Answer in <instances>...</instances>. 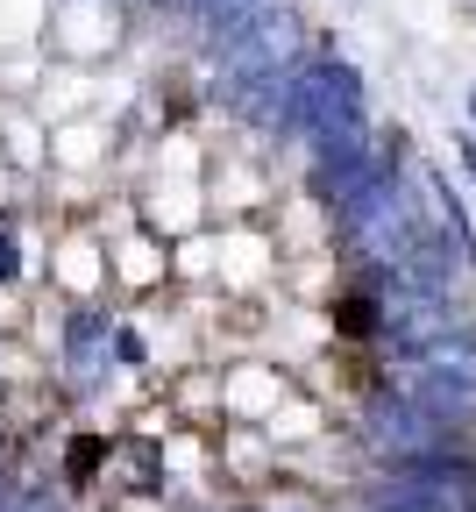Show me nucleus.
Instances as JSON below:
<instances>
[{"instance_id": "1", "label": "nucleus", "mask_w": 476, "mask_h": 512, "mask_svg": "<svg viewBox=\"0 0 476 512\" xmlns=\"http://www.w3.org/2000/svg\"><path fill=\"white\" fill-rule=\"evenodd\" d=\"M427 356H434V370H441L448 384H462V392H476V342H434Z\"/></svg>"}, {"instance_id": "3", "label": "nucleus", "mask_w": 476, "mask_h": 512, "mask_svg": "<svg viewBox=\"0 0 476 512\" xmlns=\"http://www.w3.org/2000/svg\"><path fill=\"white\" fill-rule=\"evenodd\" d=\"M15 264H22V256H15V242L0 235V278H15Z\"/></svg>"}, {"instance_id": "4", "label": "nucleus", "mask_w": 476, "mask_h": 512, "mask_svg": "<svg viewBox=\"0 0 476 512\" xmlns=\"http://www.w3.org/2000/svg\"><path fill=\"white\" fill-rule=\"evenodd\" d=\"M469 114H476V93H469Z\"/></svg>"}, {"instance_id": "2", "label": "nucleus", "mask_w": 476, "mask_h": 512, "mask_svg": "<svg viewBox=\"0 0 476 512\" xmlns=\"http://www.w3.org/2000/svg\"><path fill=\"white\" fill-rule=\"evenodd\" d=\"M263 8H270V0H214V29L228 36V29H242L249 15H263Z\"/></svg>"}]
</instances>
